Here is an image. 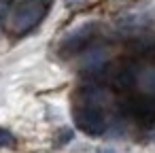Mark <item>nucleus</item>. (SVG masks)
I'll return each mask as SVG.
<instances>
[{
	"label": "nucleus",
	"mask_w": 155,
	"mask_h": 153,
	"mask_svg": "<svg viewBox=\"0 0 155 153\" xmlns=\"http://www.w3.org/2000/svg\"><path fill=\"white\" fill-rule=\"evenodd\" d=\"M45 15H47L45 2H41V0H28V2L15 7L13 13L9 15V30L13 34H26L36 24H41V19Z\"/></svg>",
	"instance_id": "obj_1"
},
{
	"label": "nucleus",
	"mask_w": 155,
	"mask_h": 153,
	"mask_svg": "<svg viewBox=\"0 0 155 153\" xmlns=\"http://www.w3.org/2000/svg\"><path fill=\"white\" fill-rule=\"evenodd\" d=\"M136 79H138L136 70H134L132 66H127V64L115 66V68L110 70V75H108V83H110V87L117 89V91H130V89L136 85Z\"/></svg>",
	"instance_id": "obj_4"
},
{
	"label": "nucleus",
	"mask_w": 155,
	"mask_h": 153,
	"mask_svg": "<svg viewBox=\"0 0 155 153\" xmlns=\"http://www.w3.org/2000/svg\"><path fill=\"white\" fill-rule=\"evenodd\" d=\"M96 32H98V24H85L77 30H72L62 43H60V53L62 55H77V53H83L96 38Z\"/></svg>",
	"instance_id": "obj_3"
},
{
	"label": "nucleus",
	"mask_w": 155,
	"mask_h": 153,
	"mask_svg": "<svg viewBox=\"0 0 155 153\" xmlns=\"http://www.w3.org/2000/svg\"><path fill=\"white\" fill-rule=\"evenodd\" d=\"M13 145H15V138H13V134L0 128V149H2V147H13Z\"/></svg>",
	"instance_id": "obj_5"
},
{
	"label": "nucleus",
	"mask_w": 155,
	"mask_h": 153,
	"mask_svg": "<svg viewBox=\"0 0 155 153\" xmlns=\"http://www.w3.org/2000/svg\"><path fill=\"white\" fill-rule=\"evenodd\" d=\"M74 121H77L79 130L89 136H102L106 130V119H104L102 108H98L91 102H87L74 111Z\"/></svg>",
	"instance_id": "obj_2"
}]
</instances>
